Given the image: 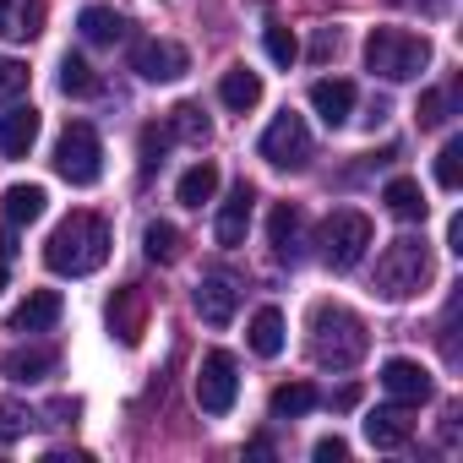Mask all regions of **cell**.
<instances>
[{
    "label": "cell",
    "mask_w": 463,
    "mask_h": 463,
    "mask_svg": "<svg viewBox=\"0 0 463 463\" xmlns=\"http://www.w3.org/2000/svg\"><path fill=\"white\" fill-rule=\"evenodd\" d=\"M142 251H147L153 262H175V257H180V229H175V223H147Z\"/></svg>",
    "instance_id": "obj_31"
},
{
    "label": "cell",
    "mask_w": 463,
    "mask_h": 463,
    "mask_svg": "<svg viewBox=\"0 0 463 463\" xmlns=\"http://www.w3.org/2000/svg\"><path fill=\"white\" fill-rule=\"evenodd\" d=\"M333 50H338V28H322V33H317V44H311V55H317V61H327Z\"/></svg>",
    "instance_id": "obj_38"
},
{
    "label": "cell",
    "mask_w": 463,
    "mask_h": 463,
    "mask_svg": "<svg viewBox=\"0 0 463 463\" xmlns=\"http://www.w3.org/2000/svg\"><path fill=\"white\" fill-rule=\"evenodd\" d=\"M441 120H447V93H425V99H420V126L436 131Z\"/></svg>",
    "instance_id": "obj_36"
},
{
    "label": "cell",
    "mask_w": 463,
    "mask_h": 463,
    "mask_svg": "<svg viewBox=\"0 0 463 463\" xmlns=\"http://www.w3.org/2000/svg\"><path fill=\"white\" fill-rule=\"evenodd\" d=\"M322 403V392L311 387V382H284L279 392H273V420H300V414H311Z\"/></svg>",
    "instance_id": "obj_26"
},
{
    "label": "cell",
    "mask_w": 463,
    "mask_h": 463,
    "mask_svg": "<svg viewBox=\"0 0 463 463\" xmlns=\"http://www.w3.org/2000/svg\"><path fill=\"white\" fill-rule=\"evenodd\" d=\"M131 71L142 82H175V77L191 71V55L180 44H169V39H137L131 44Z\"/></svg>",
    "instance_id": "obj_9"
},
{
    "label": "cell",
    "mask_w": 463,
    "mask_h": 463,
    "mask_svg": "<svg viewBox=\"0 0 463 463\" xmlns=\"http://www.w3.org/2000/svg\"><path fill=\"white\" fill-rule=\"evenodd\" d=\"M207 115H202V104H180V109H169V137H180V142H207Z\"/></svg>",
    "instance_id": "obj_28"
},
{
    "label": "cell",
    "mask_w": 463,
    "mask_h": 463,
    "mask_svg": "<svg viewBox=\"0 0 463 463\" xmlns=\"http://www.w3.org/2000/svg\"><path fill=\"white\" fill-rule=\"evenodd\" d=\"M39 142V109L33 104H12L6 115H0V153L6 158H28Z\"/></svg>",
    "instance_id": "obj_13"
},
{
    "label": "cell",
    "mask_w": 463,
    "mask_h": 463,
    "mask_svg": "<svg viewBox=\"0 0 463 463\" xmlns=\"http://www.w3.org/2000/svg\"><path fill=\"white\" fill-rule=\"evenodd\" d=\"M430 284V246L414 235H398L382 257H376V295L382 300H409Z\"/></svg>",
    "instance_id": "obj_4"
},
{
    "label": "cell",
    "mask_w": 463,
    "mask_h": 463,
    "mask_svg": "<svg viewBox=\"0 0 463 463\" xmlns=\"http://www.w3.org/2000/svg\"><path fill=\"white\" fill-rule=\"evenodd\" d=\"M44 202H50V196H44V185H12V191H6V202H0V213H6L17 229H28V223H39V218H44Z\"/></svg>",
    "instance_id": "obj_22"
},
{
    "label": "cell",
    "mask_w": 463,
    "mask_h": 463,
    "mask_svg": "<svg viewBox=\"0 0 463 463\" xmlns=\"http://www.w3.org/2000/svg\"><path fill=\"white\" fill-rule=\"evenodd\" d=\"M55 365H61L55 349H12L6 360H0V371H6L12 382H44Z\"/></svg>",
    "instance_id": "obj_21"
},
{
    "label": "cell",
    "mask_w": 463,
    "mask_h": 463,
    "mask_svg": "<svg viewBox=\"0 0 463 463\" xmlns=\"http://www.w3.org/2000/svg\"><path fill=\"white\" fill-rule=\"evenodd\" d=\"M77 33H82L88 44H120V39H131V23H126L120 12H109V6H82Z\"/></svg>",
    "instance_id": "obj_19"
},
{
    "label": "cell",
    "mask_w": 463,
    "mask_h": 463,
    "mask_svg": "<svg viewBox=\"0 0 463 463\" xmlns=\"http://www.w3.org/2000/svg\"><path fill=\"white\" fill-rule=\"evenodd\" d=\"M213 191H218V164H191L185 175H180V185H175V196H180V207H202V202H213Z\"/></svg>",
    "instance_id": "obj_23"
},
{
    "label": "cell",
    "mask_w": 463,
    "mask_h": 463,
    "mask_svg": "<svg viewBox=\"0 0 463 463\" xmlns=\"http://www.w3.org/2000/svg\"><path fill=\"white\" fill-rule=\"evenodd\" d=\"M436 185H441V191H458V185H463V137H452V142L436 153Z\"/></svg>",
    "instance_id": "obj_32"
},
{
    "label": "cell",
    "mask_w": 463,
    "mask_h": 463,
    "mask_svg": "<svg viewBox=\"0 0 463 463\" xmlns=\"http://www.w3.org/2000/svg\"><path fill=\"white\" fill-rule=\"evenodd\" d=\"M33 409L28 403H17V398H0V441H23L28 430H33Z\"/></svg>",
    "instance_id": "obj_30"
},
{
    "label": "cell",
    "mask_w": 463,
    "mask_h": 463,
    "mask_svg": "<svg viewBox=\"0 0 463 463\" xmlns=\"http://www.w3.org/2000/svg\"><path fill=\"white\" fill-rule=\"evenodd\" d=\"M447 241H452V251H458V257H463V213H458V218H452V223H447Z\"/></svg>",
    "instance_id": "obj_39"
},
{
    "label": "cell",
    "mask_w": 463,
    "mask_h": 463,
    "mask_svg": "<svg viewBox=\"0 0 463 463\" xmlns=\"http://www.w3.org/2000/svg\"><path fill=\"white\" fill-rule=\"evenodd\" d=\"M6 273H12V246H6V235H0V289H6Z\"/></svg>",
    "instance_id": "obj_40"
},
{
    "label": "cell",
    "mask_w": 463,
    "mask_h": 463,
    "mask_svg": "<svg viewBox=\"0 0 463 463\" xmlns=\"http://www.w3.org/2000/svg\"><path fill=\"white\" fill-rule=\"evenodd\" d=\"M104 257H109V223H104L99 213H71V218H61L55 235H50V246H44V262H50L61 279H88V273L104 268Z\"/></svg>",
    "instance_id": "obj_1"
},
{
    "label": "cell",
    "mask_w": 463,
    "mask_h": 463,
    "mask_svg": "<svg viewBox=\"0 0 463 463\" xmlns=\"http://www.w3.org/2000/svg\"><path fill=\"white\" fill-rule=\"evenodd\" d=\"M109 322L120 333V344H137L142 338V300H137V289H126L120 306H109Z\"/></svg>",
    "instance_id": "obj_29"
},
{
    "label": "cell",
    "mask_w": 463,
    "mask_h": 463,
    "mask_svg": "<svg viewBox=\"0 0 463 463\" xmlns=\"http://www.w3.org/2000/svg\"><path fill=\"white\" fill-rule=\"evenodd\" d=\"M365 349H371V333L349 306H317L311 311V360L322 371H349L365 360Z\"/></svg>",
    "instance_id": "obj_2"
},
{
    "label": "cell",
    "mask_w": 463,
    "mask_h": 463,
    "mask_svg": "<svg viewBox=\"0 0 463 463\" xmlns=\"http://www.w3.org/2000/svg\"><path fill=\"white\" fill-rule=\"evenodd\" d=\"M262 44H268V61H273V66H295V61H300V44H295V33H289V28H279V23L262 33Z\"/></svg>",
    "instance_id": "obj_33"
},
{
    "label": "cell",
    "mask_w": 463,
    "mask_h": 463,
    "mask_svg": "<svg viewBox=\"0 0 463 463\" xmlns=\"http://www.w3.org/2000/svg\"><path fill=\"white\" fill-rule=\"evenodd\" d=\"M23 93H28V66L0 55V104H17Z\"/></svg>",
    "instance_id": "obj_34"
},
{
    "label": "cell",
    "mask_w": 463,
    "mask_h": 463,
    "mask_svg": "<svg viewBox=\"0 0 463 463\" xmlns=\"http://www.w3.org/2000/svg\"><path fill=\"white\" fill-rule=\"evenodd\" d=\"M382 387H387V398L403 403V409L430 403V392H436V382H430V371H425L420 360H387V365H382Z\"/></svg>",
    "instance_id": "obj_11"
},
{
    "label": "cell",
    "mask_w": 463,
    "mask_h": 463,
    "mask_svg": "<svg viewBox=\"0 0 463 463\" xmlns=\"http://www.w3.org/2000/svg\"><path fill=\"white\" fill-rule=\"evenodd\" d=\"M365 436H371V447L392 452V447H403V441L414 436V420H409L403 403H387V409H371V414H365Z\"/></svg>",
    "instance_id": "obj_16"
},
{
    "label": "cell",
    "mask_w": 463,
    "mask_h": 463,
    "mask_svg": "<svg viewBox=\"0 0 463 463\" xmlns=\"http://www.w3.org/2000/svg\"><path fill=\"white\" fill-rule=\"evenodd\" d=\"M169 126H147L142 131V164H164V153H169Z\"/></svg>",
    "instance_id": "obj_35"
},
{
    "label": "cell",
    "mask_w": 463,
    "mask_h": 463,
    "mask_svg": "<svg viewBox=\"0 0 463 463\" xmlns=\"http://www.w3.org/2000/svg\"><path fill=\"white\" fill-rule=\"evenodd\" d=\"M61 93H66V99H93V93H99V71H93L82 55H66V61H61Z\"/></svg>",
    "instance_id": "obj_27"
},
{
    "label": "cell",
    "mask_w": 463,
    "mask_h": 463,
    "mask_svg": "<svg viewBox=\"0 0 463 463\" xmlns=\"http://www.w3.org/2000/svg\"><path fill=\"white\" fill-rule=\"evenodd\" d=\"M257 153H262L273 169H306V164H311V131H306V120H300L295 109L273 115V126L262 131Z\"/></svg>",
    "instance_id": "obj_7"
},
{
    "label": "cell",
    "mask_w": 463,
    "mask_h": 463,
    "mask_svg": "<svg viewBox=\"0 0 463 463\" xmlns=\"http://www.w3.org/2000/svg\"><path fill=\"white\" fill-rule=\"evenodd\" d=\"M61 322V295L55 289H33L17 311H12V327L17 333H50Z\"/></svg>",
    "instance_id": "obj_18"
},
{
    "label": "cell",
    "mask_w": 463,
    "mask_h": 463,
    "mask_svg": "<svg viewBox=\"0 0 463 463\" xmlns=\"http://www.w3.org/2000/svg\"><path fill=\"white\" fill-rule=\"evenodd\" d=\"M268 241H273V257H279V262H300V246H306L300 207H289V202L273 207V218H268Z\"/></svg>",
    "instance_id": "obj_15"
},
{
    "label": "cell",
    "mask_w": 463,
    "mask_h": 463,
    "mask_svg": "<svg viewBox=\"0 0 463 463\" xmlns=\"http://www.w3.org/2000/svg\"><path fill=\"white\" fill-rule=\"evenodd\" d=\"M338 458H349V447H344L338 436H322V441H317V463H338Z\"/></svg>",
    "instance_id": "obj_37"
},
{
    "label": "cell",
    "mask_w": 463,
    "mask_h": 463,
    "mask_svg": "<svg viewBox=\"0 0 463 463\" xmlns=\"http://www.w3.org/2000/svg\"><path fill=\"white\" fill-rule=\"evenodd\" d=\"M382 202H387V213L392 218H425V191H420V180H409V175H398V180H387V191H382Z\"/></svg>",
    "instance_id": "obj_24"
},
{
    "label": "cell",
    "mask_w": 463,
    "mask_h": 463,
    "mask_svg": "<svg viewBox=\"0 0 463 463\" xmlns=\"http://www.w3.org/2000/svg\"><path fill=\"white\" fill-rule=\"evenodd\" d=\"M365 66L382 82H414L430 66V44H425V33H409V28H371Z\"/></svg>",
    "instance_id": "obj_3"
},
{
    "label": "cell",
    "mask_w": 463,
    "mask_h": 463,
    "mask_svg": "<svg viewBox=\"0 0 463 463\" xmlns=\"http://www.w3.org/2000/svg\"><path fill=\"white\" fill-rule=\"evenodd\" d=\"M191 300H196V317L207 327H229V322H235V311H241V284L213 268V273H202V284H196Z\"/></svg>",
    "instance_id": "obj_10"
},
{
    "label": "cell",
    "mask_w": 463,
    "mask_h": 463,
    "mask_svg": "<svg viewBox=\"0 0 463 463\" xmlns=\"http://www.w3.org/2000/svg\"><path fill=\"white\" fill-rule=\"evenodd\" d=\"M251 349H257L262 360H273V354L284 349V311H279V306H262V311L251 317Z\"/></svg>",
    "instance_id": "obj_25"
},
{
    "label": "cell",
    "mask_w": 463,
    "mask_h": 463,
    "mask_svg": "<svg viewBox=\"0 0 463 463\" xmlns=\"http://www.w3.org/2000/svg\"><path fill=\"white\" fill-rule=\"evenodd\" d=\"M44 33V0H0V39L28 44Z\"/></svg>",
    "instance_id": "obj_14"
},
{
    "label": "cell",
    "mask_w": 463,
    "mask_h": 463,
    "mask_svg": "<svg viewBox=\"0 0 463 463\" xmlns=\"http://www.w3.org/2000/svg\"><path fill=\"white\" fill-rule=\"evenodd\" d=\"M55 175L66 185H93L104 175V142H99V131L88 120H71L61 131V142H55Z\"/></svg>",
    "instance_id": "obj_6"
},
{
    "label": "cell",
    "mask_w": 463,
    "mask_h": 463,
    "mask_svg": "<svg viewBox=\"0 0 463 463\" xmlns=\"http://www.w3.org/2000/svg\"><path fill=\"white\" fill-rule=\"evenodd\" d=\"M251 207H257V191L241 180L235 191H229V202L218 207V223H213V235L218 246H246V229H251Z\"/></svg>",
    "instance_id": "obj_12"
},
{
    "label": "cell",
    "mask_w": 463,
    "mask_h": 463,
    "mask_svg": "<svg viewBox=\"0 0 463 463\" xmlns=\"http://www.w3.org/2000/svg\"><path fill=\"white\" fill-rule=\"evenodd\" d=\"M235 392H241V371H235V354L229 349H213L196 371V403L202 414H229L235 409Z\"/></svg>",
    "instance_id": "obj_8"
},
{
    "label": "cell",
    "mask_w": 463,
    "mask_h": 463,
    "mask_svg": "<svg viewBox=\"0 0 463 463\" xmlns=\"http://www.w3.org/2000/svg\"><path fill=\"white\" fill-rule=\"evenodd\" d=\"M311 109H317L327 126H344L349 109H354V82H344V77H322V82H311Z\"/></svg>",
    "instance_id": "obj_17"
},
{
    "label": "cell",
    "mask_w": 463,
    "mask_h": 463,
    "mask_svg": "<svg viewBox=\"0 0 463 463\" xmlns=\"http://www.w3.org/2000/svg\"><path fill=\"white\" fill-rule=\"evenodd\" d=\"M218 99H223V109L246 115V109H257V104H262V77H257V71H246V66L223 71V82H218Z\"/></svg>",
    "instance_id": "obj_20"
},
{
    "label": "cell",
    "mask_w": 463,
    "mask_h": 463,
    "mask_svg": "<svg viewBox=\"0 0 463 463\" xmlns=\"http://www.w3.org/2000/svg\"><path fill=\"white\" fill-rule=\"evenodd\" d=\"M317 246H322V262H327L333 273L360 268V262H365V251H371V218H365V213H354V207H338V213L322 223Z\"/></svg>",
    "instance_id": "obj_5"
}]
</instances>
